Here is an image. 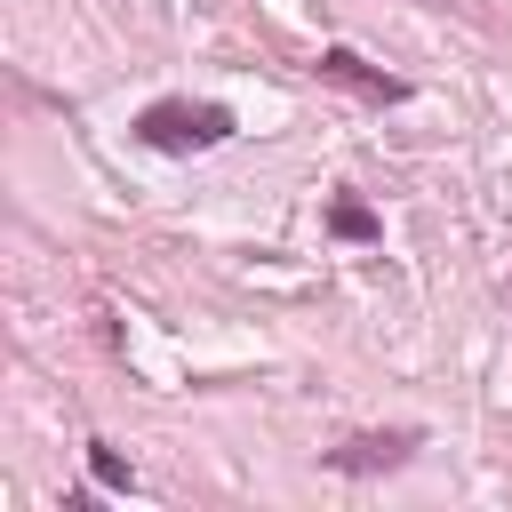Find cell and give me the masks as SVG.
<instances>
[{
	"label": "cell",
	"mask_w": 512,
	"mask_h": 512,
	"mask_svg": "<svg viewBox=\"0 0 512 512\" xmlns=\"http://www.w3.org/2000/svg\"><path fill=\"white\" fill-rule=\"evenodd\" d=\"M136 136L152 152H216L232 136V112L224 104H192V96H160V104L136 112Z\"/></svg>",
	"instance_id": "obj_1"
},
{
	"label": "cell",
	"mask_w": 512,
	"mask_h": 512,
	"mask_svg": "<svg viewBox=\"0 0 512 512\" xmlns=\"http://www.w3.org/2000/svg\"><path fill=\"white\" fill-rule=\"evenodd\" d=\"M328 232H336V240H376V216H368L360 200H336V208H328Z\"/></svg>",
	"instance_id": "obj_4"
},
{
	"label": "cell",
	"mask_w": 512,
	"mask_h": 512,
	"mask_svg": "<svg viewBox=\"0 0 512 512\" xmlns=\"http://www.w3.org/2000/svg\"><path fill=\"white\" fill-rule=\"evenodd\" d=\"M320 80H336V88H352V96H368V104H400V96H408V80L376 72V64L352 56V48H320Z\"/></svg>",
	"instance_id": "obj_3"
},
{
	"label": "cell",
	"mask_w": 512,
	"mask_h": 512,
	"mask_svg": "<svg viewBox=\"0 0 512 512\" xmlns=\"http://www.w3.org/2000/svg\"><path fill=\"white\" fill-rule=\"evenodd\" d=\"M432 8H448V0H432Z\"/></svg>",
	"instance_id": "obj_6"
},
{
	"label": "cell",
	"mask_w": 512,
	"mask_h": 512,
	"mask_svg": "<svg viewBox=\"0 0 512 512\" xmlns=\"http://www.w3.org/2000/svg\"><path fill=\"white\" fill-rule=\"evenodd\" d=\"M408 456H416V432H360V440L328 448V472H352V480H368V472H400Z\"/></svg>",
	"instance_id": "obj_2"
},
{
	"label": "cell",
	"mask_w": 512,
	"mask_h": 512,
	"mask_svg": "<svg viewBox=\"0 0 512 512\" xmlns=\"http://www.w3.org/2000/svg\"><path fill=\"white\" fill-rule=\"evenodd\" d=\"M88 472H96V488H112V496H128V488H136V472H128V464H120V456H112L104 440L88 448Z\"/></svg>",
	"instance_id": "obj_5"
}]
</instances>
